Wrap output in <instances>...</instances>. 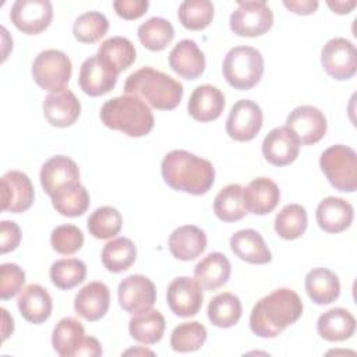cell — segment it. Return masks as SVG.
<instances>
[{"label":"cell","mask_w":357,"mask_h":357,"mask_svg":"<svg viewBox=\"0 0 357 357\" xmlns=\"http://www.w3.org/2000/svg\"><path fill=\"white\" fill-rule=\"evenodd\" d=\"M303 314L300 296L287 287L276 289L252 307L250 328L259 337H276Z\"/></svg>","instance_id":"obj_1"},{"label":"cell","mask_w":357,"mask_h":357,"mask_svg":"<svg viewBox=\"0 0 357 357\" xmlns=\"http://www.w3.org/2000/svg\"><path fill=\"white\" fill-rule=\"evenodd\" d=\"M160 172L170 188L191 195L206 194L215 181L212 163L184 149L167 152L162 159Z\"/></svg>","instance_id":"obj_2"},{"label":"cell","mask_w":357,"mask_h":357,"mask_svg":"<svg viewBox=\"0 0 357 357\" xmlns=\"http://www.w3.org/2000/svg\"><path fill=\"white\" fill-rule=\"evenodd\" d=\"M124 93L145 100L158 110L176 109L183 98V85L170 75L152 67H142L128 75Z\"/></svg>","instance_id":"obj_3"},{"label":"cell","mask_w":357,"mask_h":357,"mask_svg":"<svg viewBox=\"0 0 357 357\" xmlns=\"http://www.w3.org/2000/svg\"><path fill=\"white\" fill-rule=\"evenodd\" d=\"M100 120L107 128L134 138L149 134L155 124L149 106L139 98L126 93L103 103Z\"/></svg>","instance_id":"obj_4"},{"label":"cell","mask_w":357,"mask_h":357,"mask_svg":"<svg viewBox=\"0 0 357 357\" xmlns=\"http://www.w3.org/2000/svg\"><path fill=\"white\" fill-rule=\"evenodd\" d=\"M223 77L230 86L240 91L254 88L264 74V57L252 46L231 47L222 64Z\"/></svg>","instance_id":"obj_5"},{"label":"cell","mask_w":357,"mask_h":357,"mask_svg":"<svg viewBox=\"0 0 357 357\" xmlns=\"http://www.w3.org/2000/svg\"><path fill=\"white\" fill-rule=\"evenodd\" d=\"M319 166L328 181L339 191L354 192L357 188V155L346 145H332L319 158Z\"/></svg>","instance_id":"obj_6"},{"label":"cell","mask_w":357,"mask_h":357,"mask_svg":"<svg viewBox=\"0 0 357 357\" xmlns=\"http://www.w3.org/2000/svg\"><path fill=\"white\" fill-rule=\"evenodd\" d=\"M73 64L68 56L57 49L40 52L32 63V77L35 82L49 92H56L68 84Z\"/></svg>","instance_id":"obj_7"},{"label":"cell","mask_w":357,"mask_h":357,"mask_svg":"<svg viewBox=\"0 0 357 357\" xmlns=\"http://www.w3.org/2000/svg\"><path fill=\"white\" fill-rule=\"evenodd\" d=\"M230 15V29L238 36L255 38L266 33L273 25V13L265 0L238 1Z\"/></svg>","instance_id":"obj_8"},{"label":"cell","mask_w":357,"mask_h":357,"mask_svg":"<svg viewBox=\"0 0 357 357\" xmlns=\"http://www.w3.org/2000/svg\"><path fill=\"white\" fill-rule=\"evenodd\" d=\"M321 63L325 73L332 78L350 79L357 70L356 46L346 38H332L321 50Z\"/></svg>","instance_id":"obj_9"},{"label":"cell","mask_w":357,"mask_h":357,"mask_svg":"<svg viewBox=\"0 0 357 357\" xmlns=\"http://www.w3.org/2000/svg\"><path fill=\"white\" fill-rule=\"evenodd\" d=\"M262 121L264 114L259 105L250 99H240L230 109L226 120V132L234 141H251L259 132Z\"/></svg>","instance_id":"obj_10"},{"label":"cell","mask_w":357,"mask_h":357,"mask_svg":"<svg viewBox=\"0 0 357 357\" xmlns=\"http://www.w3.org/2000/svg\"><path fill=\"white\" fill-rule=\"evenodd\" d=\"M120 307L128 314H139L153 307L156 301V287L144 275H130L124 278L117 289Z\"/></svg>","instance_id":"obj_11"},{"label":"cell","mask_w":357,"mask_h":357,"mask_svg":"<svg viewBox=\"0 0 357 357\" xmlns=\"http://www.w3.org/2000/svg\"><path fill=\"white\" fill-rule=\"evenodd\" d=\"M10 18L21 32L36 35L50 25L53 6L49 0H17L11 7Z\"/></svg>","instance_id":"obj_12"},{"label":"cell","mask_w":357,"mask_h":357,"mask_svg":"<svg viewBox=\"0 0 357 357\" xmlns=\"http://www.w3.org/2000/svg\"><path fill=\"white\" fill-rule=\"evenodd\" d=\"M286 127L296 134L300 145H314L324 138L328 123L318 107L303 105L290 112L286 119Z\"/></svg>","instance_id":"obj_13"},{"label":"cell","mask_w":357,"mask_h":357,"mask_svg":"<svg viewBox=\"0 0 357 357\" xmlns=\"http://www.w3.org/2000/svg\"><path fill=\"white\" fill-rule=\"evenodd\" d=\"M167 305L177 317L190 318L198 314L202 307L204 293L197 279L181 276L170 282L167 287Z\"/></svg>","instance_id":"obj_14"},{"label":"cell","mask_w":357,"mask_h":357,"mask_svg":"<svg viewBox=\"0 0 357 357\" xmlns=\"http://www.w3.org/2000/svg\"><path fill=\"white\" fill-rule=\"evenodd\" d=\"M35 198L31 178L20 172L10 170L1 176V209L21 213L31 208Z\"/></svg>","instance_id":"obj_15"},{"label":"cell","mask_w":357,"mask_h":357,"mask_svg":"<svg viewBox=\"0 0 357 357\" xmlns=\"http://www.w3.org/2000/svg\"><path fill=\"white\" fill-rule=\"evenodd\" d=\"M300 152V141L286 126L275 127L262 141V155L273 166L282 167L293 163Z\"/></svg>","instance_id":"obj_16"},{"label":"cell","mask_w":357,"mask_h":357,"mask_svg":"<svg viewBox=\"0 0 357 357\" xmlns=\"http://www.w3.org/2000/svg\"><path fill=\"white\" fill-rule=\"evenodd\" d=\"M117 73H114L98 54L84 60L79 67L78 84L79 88L89 96H102L110 92L117 82Z\"/></svg>","instance_id":"obj_17"},{"label":"cell","mask_w":357,"mask_h":357,"mask_svg":"<svg viewBox=\"0 0 357 357\" xmlns=\"http://www.w3.org/2000/svg\"><path fill=\"white\" fill-rule=\"evenodd\" d=\"M81 113L78 98L66 86L50 92L43 100V114L49 124L54 127L73 126Z\"/></svg>","instance_id":"obj_18"},{"label":"cell","mask_w":357,"mask_h":357,"mask_svg":"<svg viewBox=\"0 0 357 357\" xmlns=\"http://www.w3.org/2000/svg\"><path fill=\"white\" fill-rule=\"evenodd\" d=\"M39 177L45 192L52 197L64 185L79 183V169L68 156L56 155L42 165Z\"/></svg>","instance_id":"obj_19"},{"label":"cell","mask_w":357,"mask_h":357,"mask_svg":"<svg viewBox=\"0 0 357 357\" xmlns=\"http://www.w3.org/2000/svg\"><path fill=\"white\" fill-rule=\"evenodd\" d=\"M110 305V293L103 282H89L74 298L75 312L86 321H99Z\"/></svg>","instance_id":"obj_20"},{"label":"cell","mask_w":357,"mask_h":357,"mask_svg":"<svg viewBox=\"0 0 357 357\" xmlns=\"http://www.w3.org/2000/svg\"><path fill=\"white\" fill-rule=\"evenodd\" d=\"M170 68L185 79H197L205 70V56L192 39H183L169 53Z\"/></svg>","instance_id":"obj_21"},{"label":"cell","mask_w":357,"mask_h":357,"mask_svg":"<svg viewBox=\"0 0 357 357\" xmlns=\"http://www.w3.org/2000/svg\"><path fill=\"white\" fill-rule=\"evenodd\" d=\"M225 105L226 100L223 92L216 86L205 84L192 91L187 109L194 120L208 123L216 120L222 114Z\"/></svg>","instance_id":"obj_22"},{"label":"cell","mask_w":357,"mask_h":357,"mask_svg":"<svg viewBox=\"0 0 357 357\" xmlns=\"http://www.w3.org/2000/svg\"><path fill=\"white\" fill-rule=\"evenodd\" d=\"M243 198L247 212L254 215L271 213L279 204L280 191L275 181L268 177H257L243 187Z\"/></svg>","instance_id":"obj_23"},{"label":"cell","mask_w":357,"mask_h":357,"mask_svg":"<svg viewBox=\"0 0 357 357\" xmlns=\"http://www.w3.org/2000/svg\"><path fill=\"white\" fill-rule=\"evenodd\" d=\"M354 211L350 202L339 197L324 198L315 212L318 226L326 233H340L353 222Z\"/></svg>","instance_id":"obj_24"},{"label":"cell","mask_w":357,"mask_h":357,"mask_svg":"<svg viewBox=\"0 0 357 357\" xmlns=\"http://www.w3.org/2000/svg\"><path fill=\"white\" fill-rule=\"evenodd\" d=\"M206 248V234L194 225H184L173 230L169 237V251L176 259L192 261Z\"/></svg>","instance_id":"obj_25"},{"label":"cell","mask_w":357,"mask_h":357,"mask_svg":"<svg viewBox=\"0 0 357 357\" xmlns=\"http://www.w3.org/2000/svg\"><path fill=\"white\" fill-rule=\"evenodd\" d=\"M230 248L236 257L248 264L264 265L272 261V254L266 243L254 229H243L236 231L230 237Z\"/></svg>","instance_id":"obj_26"},{"label":"cell","mask_w":357,"mask_h":357,"mask_svg":"<svg viewBox=\"0 0 357 357\" xmlns=\"http://www.w3.org/2000/svg\"><path fill=\"white\" fill-rule=\"evenodd\" d=\"M231 265L222 252H211L204 257L194 268V276L202 289L213 291L227 283Z\"/></svg>","instance_id":"obj_27"},{"label":"cell","mask_w":357,"mask_h":357,"mask_svg":"<svg viewBox=\"0 0 357 357\" xmlns=\"http://www.w3.org/2000/svg\"><path fill=\"white\" fill-rule=\"evenodd\" d=\"M85 340L86 336L82 324L73 317L60 319L53 329L52 346L54 351L61 357L79 356Z\"/></svg>","instance_id":"obj_28"},{"label":"cell","mask_w":357,"mask_h":357,"mask_svg":"<svg viewBox=\"0 0 357 357\" xmlns=\"http://www.w3.org/2000/svg\"><path fill=\"white\" fill-rule=\"evenodd\" d=\"M20 314L31 324H42L49 319L53 308L52 297L47 290L40 284L26 286L17 301Z\"/></svg>","instance_id":"obj_29"},{"label":"cell","mask_w":357,"mask_h":357,"mask_svg":"<svg viewBox=\"0 0 357 357\" xmlns=\"http://www.w3.org/2000/svg\"><path fill=\"white\" fill-rule=\"evenodd\" d=\"M317 331L328 342H343L354 335L356 318L346 308H332L319 315Z\"/></svg>","instance_id":"obj_30"},{"label":"cell","mask_w":357,"mask_h":357,"mask_svg":"<svg viewBox=\"0 0 357 357\" xmlns=\"http://www.w3.org/2000/svg\"><path fill=\"white\" fill-rule=\"evenodd\" d=\"M305 291L315 304H331L340 294L339 278L331 269L314 268L305 275Z\"/></svg>","instance_id":"obj_31"},{"label":"cell","mask_w":357,"mask_h":357,"mask_svg":"<svg viewBox=\"0 0 357 357\" xmlns=\"http://www.w3.org/2000/svg\"><path fill=\"white\" fill-rule=\"evenodd\" d=\"M166 328L165 317L158 310L135 314L128 322V331L134 340L144 344H155L163 337Z\"/></svg>","instance_id":"obj_32"},{"label":"cell","mask_w":357,"mask_h":357,"mask_svg":"<svg viewBox=\"0 0 357 357\" xmlns=\"http://www.w3.org/2000/svg\"><path fill=\"white\" fill-rule=\"evenodd\" d=\"M96 54L117 74L127 70L137 59L134 45L124 36H112L106 39L100 43Z\"/></svg>","instance_id":"obj_33"},{"label":"cell","mask_w":357,"mask_h":357,"mask_svg":"<svg viewBox=\"0 0 357 357\" xmlns=\"http://www.w3.org/2000/svg\"><path fill=\"white\" fill-rule=\"evenodd\" d=\"M53 208L63 216L77 218L89 208V194L81 183H73L57 190L52 197Z\"/></svg>","instance_id":"obj_34"},{"label":"cell","mask_w":357,"mask_h":357,"mask_svg":"<svg viewBox=\"0 0 357 357\" xmlns=\"http://www.w3.org/2000/svg\"><path fill=\"white\" fill-rule=\"evenodd\" d=\"M213 212L223 222H237L248 212L243 198V187L240 184H229L223 187L213 199Z\"/></svg>","instance_id":"obj_35"},{"label":"cell","mask_w":357,"mask_h":357,"mask_svg":"<svg viewBox=\"0 0 357 357\" xmlns=\"http://www.w3.org/2000/svg\"><path fill=\"white\" fill-rule=\"evenodd\" d=\"M241 312L240 298L229 291L216 294L208 304V318L218 328L234 326L240 321Z\"/></svg>","instance_id":"obj_36"},{"label":"cell","mask_w":357,"mask_h":357,"mask_svg":"<svg viewBox=\"0 0 357 357\" xmlns=\"http://www.w3.org/2000/svg\"><path fill=\"white\" fill-rule=\"evenodd\" d=\"M100 257L103 266L109 272L120 273L135 262L137 247L130 238L117 237L105 244Z\"/></svg>","instance_id":"obj_37"},{"label":"cell","mask_w":357,"mask_h":357,"mask_svg":"<svg viewBox=\"0 0 357 357\" xmlns=\"http://www.w3.org/2000/svg\"><path fill=\"white\" fill-rule=\"evenodd\" d=\"M174 29L170 21L162 17H151L138 26V39L152 52H160L173 40Z\"/></svg>","instance_id":"obj_38"},{"label":"cell","mask_w":357,"mask_h":357,"mask_svg":"<svg viewBox=\"0 0 357 357\" xmlns=\"http://www.w3.org/2000/svg\"><path fill=\"white\" fill-rule=\"evenodd\" d=\"M307 211L300 204H289L275 218V231L284 240H296L307 230Z\"/></svg>","instance_id":"obj_39"},{"label":"cell","mask_w":357,"mask_h":357,"mask_svg":"<svg viewBox=\"0 0 357 357\" xmlns=\"http://www.w3.org/2000/svg\"><path fill=\"white\" fill-rule=\"evenodd\" d=\"M86 265L77 258H63L52 264L50 280L60 290H70L85 280Z\"/></svg>","instance_id":"obj_40"},{"label":"cell","mask_w":357,"mask_h":357,"mask_svg":"<svg viewBox=\"0 0 357 357\" xmlns=\"http://www.w3.org/2000/svg\"><path fill=\"white\" fill-rule=\"evenodd\" d=\"M206 328L197 321L177 325L170 335V346L178 353H191L199 350L206 342Z\"/></svg>","instance_id":"obj_41"},{"label":"cell","mask_w":357,"mask_h":357,"mask_svg":"<svg viewBox=\"0 0 357 357\" xmlns=\"http://www.w3.org/2000/svg\"><path fill=\"white\" fill-rule=\"evenodd\" d=\"M88 230L95 238L107 240L120 233L123 218L113 206H100L88 218Z\"/></svg>","instance_id":"obj_42"},{"label":"cell","mask_w":357,"mask_h":357,"mask_svg":"<svg viewBox=\"0 0 357 357\" xmlns=\"http://www.w3.org/2000/svg\"><path fill=\"white\" fill-rule=\"evenodd\" d=\"M181 25L190 31L205 29L213 18V4L209 0H185L177 11Z\"/></svg>","instance_id":"obj_43"},{"label":"cell","mask_w":357,"mask_h":357,"mask_svg":"<svg viewBox=\"0 0 357 357\" xmlns=\"http://www.w3.org/2000/svg\"><path fill=\"white\" fill-rule=\"evenodd\" d=\"M109 21L99 11H86L77 17L73 25L74 38L82 43H95L106 35Z\"/></svg>","instance_id":"obj_44"},{"label":"cell","mask_w":357,"mask_h":357,"mask_svg":"<svg viewBox=\"0 0 357 357\" xmlns=\"http://www.w3.org/2000/svg\"><path fill=\"white\" fill-rule=\"evenodd\" d=\"M53 250L61 255L75 254L84 245V234L74 225H60L50 234Z\"/></svg>","instance_id":"obj_45"},{"label":"cell","mask_w":357,"mask_h":357,"mask_svg":"<svg viewBox=\"0 0 357 357\" xmlns=\"http://www.w3.org/2000/svg\"><path fill=\"white\" fill-rule=\"evenodd\" d=\"M25 283V272L17 264H1L0 266V298L8 300L17 296Z\"/></svg>","instance_id":"obj_46"},{"label":"cell","mask_w":357,"mask_h":357,"mask_svg":"<svg viewBox=\"0 0 357 357\" xmlns=\"http://www.w3.org/2000/svg\"><path fill=\"white\" fill-rule=\"evenodd\" d=\"M21 241L20 226L13 220L0 222V252L6 254L14 251Z\"/></svg>","instance_id":"obj_47"},{"label":"cell","mask_w":357,"mask_h":357,"mask_svg":"<svg viewBox=\"0 0 357 357\" xmlns=\"http://www.w3.org/2000/svg\"><path fill=\"white\" fill-rule=\"evenodd\" d=\"M113 7L119 17L124 20H137L146 13L149 7V1L148 0H116L113 3Z\"/></svg>","instance_id":"obj_48"},{"label":"cell","mask_w":357,"mask_h":357,"mask_svg":"<svg viewBox=\"0 0 357 357\" xmlns=\"http://www.w3.org/2000/svg\"><path fill=\"white\" fill-rule=\"evenodd\" d=\"M283 6L294 14L308 15L317 11L318 1L317 0H284Z\"/></svg>","instance_id":"obj_49"},{"label":"cell","mask_w":357,"mask_h":357,"mask_svg":"<svg viewBox=\"0 0 357 357\" xmlns=\"http://www.w3.org/2000/svg\"><path fill=\"white\" fill-rule=\"evenodd\" d=\"M328 7L336 13V14H349L354 7H356V1L354 0H335V1H328L326 3Z\"/></svg>","instance_id":"obj_50"},{"label":"cell","mask_w":357,"mask_h":357,"mask_svg":"<svg viewBox=\"0 0 357 357\" xmlns=\"http://www.w3.org/2000/svg\"><path fill=\"white\" fill-rule=\"evenodd\" d=\"M0 311H1V322H3V325H1L3 340H6V339L13 333V331H14V321H13V318L8 315V312H7L6 308H0Z\"/></svg>","instance_id":"obj_51"}]
</instances>
